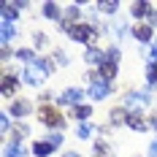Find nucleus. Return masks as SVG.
<instances>
[{"label": "nucleus", "instance_id": "29", "mask_svg": "<svg viewBox=\"0 0 157 157\" xmlns=\"http://www.w3.org/2000/svg\"><path fill=\"white\" fill-rule=\"evenodd\" d=\"M35 63H38V68H41V71H44V73H52V71H54V68H52V60H35Z\"/></svg>", "mask_w": 157, "mask_h": 157}, {"label": "nucleus", "instance_id": "23", "mask_svg": "<svg viewBox=\"0 0 157 157\" xmlns=\"http://www.w3.org/2000/svg\"><path fill=\"white\" fill-rule=\"evenodd\" d=\"M92 127L95 125H90V122H81L78 130H76V136H78V138H90V136H92Z\"/></svg>", "mask_w": 157, "mask_h": 157}, {"label": "nucleus", "instance_id": "2", "mask_svg": "<svg viewBox=\"0 0 157 157\" xmlns=\"http://www.w3.org/2000/svg\"><path fill=\"white\" fill-rule=\"evenodd\" d=\"M73 41L78 44H95L98 41V30H92L90 25H71V33H68Z\"/></svg>", "mask_w": 157, "mask_h": 157}, {"label": "nucleus", "instance_id": "30", "mask_svg": "<svg viewBox=\"0 0 157 157\" xmlns=\"http://www.w3.org/2000/svg\"><path fill=\"white\" fill-rule=\"evenodd\" d=\"M106 60H109V63H119V49H109V52H106Z\"/></svg>", "mask_w": 157, "mask_h": 157}, {"label": "nucleus", "instance_id": "8", "mask_svg": "<svg viewBox=\"0 0 157 157\" xmlns=\"http://www.w3.org/2000/svg\"><path fill=\"white\" fill-rule=\"evenodd\" d=\"M127 125L133 127V130H138V133H144V130H149V122L144 119L141 114H127Z\"/></svg>", "mask_w": 157, "mask_h": 157}, {"label": "nucleus", "instance_id": "26", "mask_svg": "<svg viewBox=\"0 0 157 157\" xmlns=\"http://www.w3.org/2000/svg\"><path fill=\"white\" fill-rule=\"evenodd\" d=\"M33 38H35V46H38V49H41V46H46V44H49V35H46V33H35Z\"/></svg>", "mask_w": 157, "mask_h": 157}, {"label": "nucleus", "instance_id": "34", "mask_svg": "<svg viewBox=\"0 0 157 157\" xmlns=\"http://www.w3.org/2000/svg\"><path fill=\"white\" fill-rule=\"evenodd\" d=\"M0 130H3V133L8 130V117H0Z\"/></svg>", "mask_w": 157, "mask_h": 157}, {"label": "nucleus", "instance_id": "18", "mask_svg": "<svg viewBox=\"0 0 157 157\" xmlns=\"http://www.w3.org/2000/svg\"><path fill=\"white\" fill-rule=\"evenodd\" d=\"M133 16H146V14H152V6L149 3H133Z\"/></svg>", "mask_w": 157, "mask_h": 157}, {"label": "nucleus", "instance_id": "27", "mask_svg": "<svg viewBox=\"0 0 157 157\" xmlns=\"http://www.w3.org/2000/svg\"><path fill=\"white\" fill-rule=\"evenodd\" d=\"M119 8V3H114V0H109V3H100V11H106V14H114Z\"/></svg>", "mask_w": 157, "mask_h": 157}, {"label": "nucleus", "instance_id": "14", "mask_svg": "<svg viewBox=\"0 0 157 157\" xmlns=\"http://www.w3.org/2000/svg\"><path fill=\"white\" fill-rule=\"evenodd\" d=\"M14 90H16V78L11 76V73H6V76H3V95H6V98H11Z\"/></svg>", "mask_w": 157, "mask_h": 157}, {"label": "nucleus", "instance_id": "36", "mask_svg": "<svg viewBox=\"0 0 157 157\" xmlns=\"http://www.w3.org/2000/svg\"><path fill=\"white\" fill-rule=\"evenodd\" d=\"M149 127H152V130H157V117H152V119H149Z\"/></svg>", "mask_w": 157, "mask_h": 157}, {"label": "nucleus", "instance_id": "32", "mask_svg": "<svg viewBox=\"0 0 157 157\" xmlns=\"http://www.w3.org/2000/svg\"><path fill=\"white\" fill-rule=\"evenodd\" d=\"M54 60L60 65H68V54H65V52H54Z\"/></svg>", "mask_w": 157, "mask_h": 157}, {"label": "nucleus", "instance_id": "17", "mask_svg": "<svg viewBox=\"0 0 157 157\" xmlns=\"http://www.w3.org/2000/svg\"><path fill=\"white\" fill-rule=\"evenodd\" d=\"M111 125H127V111L125 109H114L111 111Z\"/></svg>", "mask_w": 157, "mask_h": 157}, {"label": "nucleus", "instance_id": "7", "mask_svg": "<svg viewBox=\"0 0 157 157\" xmlns=\"http://www.w3.org/2000/svg\"><path fill=\"white\" fill-rule=\"evenodd\" d=\"M84 63H87V65H103V63H106V54H103L100 49L90 46V49H87V54H84Z\"/></svg>", "mask_w": 157, "mask_h": 157}, {"label": "nucleus", "instance_id": "1", "mask_svg": "<svg viewBox=\"0 0 157 157\" xmlns=\"http://www.w3.org/2000/svg\"><path fill=\"white\" fill-rule=\"evenodd\" d=\"M144 106H149V87H144V90H136V92H127L125 95V106L122 109L127 114H138Z\"/></svg>", "mask_w": 157, "mask_h": 157}, {"label": "nucleus", "instance_id": "24", "mask_svg": "<svg viewBox=\"0 0 157 157\" xmlns=\"http://www.w3.org/2000/svg\"><path fill=\"white\" fill-rule=\"evenodd\" d=\"M16 60H25V63L30 65V63H35V54H33L30 49H19L16 52Z\"/></svg>", "mask_w": 157, "mask_h": 157}, {"label": "nucleus", "instance_id": "19", "mask_svg": "<svg viewBox=\"0 0 157 157\" xmlns=\"http://www.w3.org/2000/svg\"><path fill=\"white\" fill-rule=\"evenodd\" d=\"M90 114H92V106H81V103H78V106H73V117H76V119H81V122H84Z\"/></svg>", "mask_w": 157, "mask_h": 157}, {"label": "nucleus", "instance_id": "28", "mask_svg": "<svg viewBox=\"0 0 157 157\" xmlns=\"http://www.w3.org/2000/svg\"><path fill=\"white\" fill-rule=\"evenodd\" d=\"M49 144H52L54 149H57V146H63V133H57V130H54V133L49 136Z\"/></svg>", "mask_w": 157, "mask_h": 157}, {"label": "nucleus", "instance_id": "20", "mask_svg": "<svg viewBox=\"0 0 157 157\" xmlns=\"http://www.w3.org/2000/svg\"><path fill=\"white\" fill-rule=\"evenodd\" d=\"M6 157H25V146L22 144H8L6 146Z\"/></svg>", "mask_w": 157, "mask_h": 157}, {"label": "nucleus", "instance_id": "10", "mask_svg": "<svg viewBox=\"0 0 157 157\" xmlns=\"http://www.w3.org/2000/svg\"><path fill=\"white\" fill-rule=\"evenodd\" d=\"M52 152H54V146H52L49 141H35L33 144V155L35 157H49Z\"/></svg>", "mask_w": 157, "mask_h": 157}, {"label": "nucleus", "instance_id": "21", "mask_svg": "<svg viewBox=\"0 0 157 157\" xmlns=\"http://www.w3.org/2000/svg\"><path fill=\"white\" fill-rule=\"evenodd\" d=\"M146 78H149V87H157V63L146 65Z\"/></svg>", "mask_w": 157, "mask_h": 157}, {"label": "nucleus", "instance_id": "37", "mask_svg": "<svg viewBox=\"0 0 157 157\" xmlns=\"http://www.w3.org/2000/svg\"><path fill=\"white\" fill-rule=\"evenodd\" d=\"M65 157H78V155H73V152H68V155H65Z\"/></svg>", "mask_w": 157, "mask_h": 157}, {"label": "nucleus", "instance_id": "3", "mask_svg": "<svg viewBox=\"0 0 157 157\" xmlns=\"http://www.w3.org/2000/svg\"><path fill=\"white\" fill-rule=\"evenodd\" d=\"M44 76H46V73L38 68V63H30L25 71H22V81H25V84H30V87H41Z\"/></svg>", "mask_w": 157, "mask_h": 157}, {"label": "nucleus", "instance_id": "15", "mask_svg": "<svg viewBox=\"0 0 157 157\" xmlns=\"http://www.w3.org/2000/svg\"><path fill=\"white\" fill-rule=\"evenodd\" d=\"M16 35V27L14 25H8V22H3V30H0V38H3V46H8V41Z\"/></svg>", "mask_w": 157, "mask_h": 157}, {"label": "nucleus", "instance_id": "33", "mask_svg": "<svg viewBox=\"0 0 157 157\" xmlns=\"http://www.w3.org/2000/svg\"><path fill=\"white\" fill-rule=\"evenodd\" d=\"M149 157H157V138L152 141V146H149Z\"/></svg>", "mask_w": 157, "mask_h": 157}, {"label": "nucleus", "instance_id": "31", "mask_svg": "<svg viewBox=\"0 0 157 157\" xmlns=\"http://www.w3.org/2000/svg\"><path fill=\"white\" fill-rule=\"evenodd\" d=\"M65 14H68V19H78L81 11H78V6H68V11H65Z\"/></svg>", "mask_w": 157, "mask_h": 157}, {"label": "nucleus", "instance_id": "16", "mask_svg": "<svg viewBox=\"0 0 157 157\" xmlns=\"http://www.w3.org/2000/svg\"><path fill=\"white\" fill-rule=\"evenodd\" d=\"M41 11H44L46 19H60V6H57V3H44Z\"/></svg>", "mask_w": 157, "mask_h": 157}, {"label": "nucleus", "instance_id": "12", "mask_svg": "<svg viewBox=\"0 0 157 157\" xmlns=\"http://www.w3.org/2000/svg\"><path fill=\"white\" fill-rule=\"evenodd\" d=\"M100 76H103V81H114V76H117V65L114 63H109V60H106V63L100 65Z\"/></svg>", "mask_w": 157, "mask_h": 157}, {"label": "nucleus", "instance_id": "9", "mask_svg": "<svg viewBox=\"0 0 157 157\" xmlns=\"http://www.w3.org/2000/svg\"><path fill=\"white\" fill-rule=\"evenodd\" d=\"M133 35H136L141 44H149V41H155V38H152V25H138V27H133Z\"/></svg>", "mask_w": 157, "mask_h": 157}, {"label": "nucleus", "instance_id": "6", "mask_svg": "<svg viewBox=\"0 0 157 157\" xmlns=\"http://www.w3.org/2000/svg\"><path fill=\"white\" fill-rule=\"evenodd\" d=\"M41 119H44L49 127H65L63 117H60V114H57L54 109H41Z\"/></svg>", "mask_w": 157, "mask_h": 157}, {"label": "nucleus", "instance_id": "4", "mask_svg": "<svg viewBox=\"0 0 157 157\" xmlns=\"http://www.w3.org/2000/svg\"><path fill=\"white\" fill-rule=\"evenodd\" d=\"M81 98H84V90L71 87V90H65V92L57 98V103H60V106H78V103H81Z\"/></svg>", "mask_w": 157, "mask_h": 157}, {"label": "nucleus", "instance_id": "13", "mask_svg": "<svg viewBox=\"0 0 157 157\" xmlns=\"http://www.w3.org/2000/svg\"><path fill=\"white\" fill-rule=\"evenodd\" d=\"M30 103L27 100H14V106H11V114L14 117H25V114H30Z\"/></svg>", "mask_w": 157, "mask_h": 157}, {"label": "nucleus", "instance_id": "22", "mask_svg": "<svg viewBox=\"0 0 157 157\" xmlns=\"http://www.w3.org/2000/svg\"><path fill=\"white\" fill-rule=\"evenodd\" d=\"M27 133H30V127H27V125H16L14 127V144H22V138H25Z\"/></svg>", "mask_w": 157, "mask_h": 157}, {"label": "nucleus", "instance_id": "35", "mask_svg": "<svg viewBox=\"0 0 157 157\" xmlns=\"http://www.w3.org/2000/svg\"><path fill=\"white\" fill-rule=\"evenodd\" d=\"M149 25H152V27H157V11H152V14H149Z\"/></svg>", "mask_w": 157, "mask_h": 157}, {"label": "nucleus", "instance_id": "25", "mask_svg": "<svg viewBox=\"0 0 157 157\" xmlns=\"http://www.w3.org/2000/svg\"><path fill=\"white\" fill-rule=\"evenodd\" d=\"M95 157H114V155L109 152V146H106L103 141H98L95 144Z\"/></svg>", "mask_w": 157, "mask_h": 157}, {"label": "nucleus", "instance_id": "11", "mask_svg": "<svg viewBox=\"0 0 157 157\" xmlns=\"http://www.w3.org/2000/svg\"><path fill=\"white\" fill-rule=\"evenodd\" d=\"M19 8H22L19 3H6V6H3V22L14 25V19H16V11H19Z\"/></svg>", "mask_w": 157, "mask_h": 157}, {"label": "nucleus", "instance_id": "5", "mask_svg": "<svg viewBox=\"0 0 157 157\" xmlns=\"http://www.w3.org/2000/svg\"><path fill=\"white\" fill-rule=\"evenodd\" d=\"M111 90H114V87H111L109 81L98 78L92 87H90V98H92V100H103V98H109V95H111Z\"/></svg>", "mask_w": 157, "mask_h": 157}]
</instances>
